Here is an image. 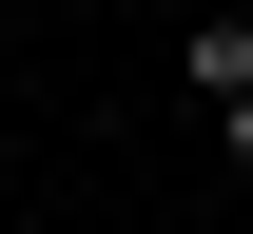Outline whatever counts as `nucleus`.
Wrapping results in <instances>:
<instances>
[{
    "label": "nucleus",
    "instance_id": "nucleus-1",
    "mask_svg": "<svg viewBox=\"0 0 253 234\" xmlns=\"http://www.w3.org/2000/svg\"><path fill=\"white\" fill-rule=\"evenodd\" d=\"M175 78H195V98H253V20H234V0H214V20L175 39Z\"/></svg>",
    "mask_w": 253,
    "mask_h": 234
},
{
    "label": "nucleus",
    "instance_id": "nucleus-2",
    "mask_svg": "<svg viewBox=\"0 0 253 234\" xmlns=\"http://www.w3.org/2000/svg\"><path fill=\"white\" fill-rule=\"evenodd\" d=\"M214 156H234V176H253V98H214Z\"/></svg>",
    "mask_w": 253,
    "mask_h": 234
}]
</instances>
